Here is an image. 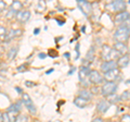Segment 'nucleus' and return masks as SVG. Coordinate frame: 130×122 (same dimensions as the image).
<instances>
[{
	"label": "nucleus",
	"mask_w": 130,
	"mask_h": 122,
	"mask_svg": "<svg viewBox=\"0 0 130 122\" xmlns=\"http://www.w3.org/2000/svg\"><path fill=\"white\" fill-rule=\"evenodd\" d=\"M120 55L117 52L114 48L109 47L108 45H103L102 46V58L104 61H109V60H115L118 59Z\"/></svg>",
	"instance_id": "obj_2"
},
{
	"label": "nucleus",
	"mask_w": 130,
	"mask_h": 122,
	"mask_svg": "<svg viewBox=\"0 0 130 122\" xmlns=\"http://www.w3.org/2000/svg\"><path fill=\"white\" fill-rule=\"evenodd\" d=\"M6 7H7L6 2H3V1H1V0H0V12H2L3 10H5Z\"/></svg>",
	"instance_id": "obj_27"
},
{
	"label": "nucleus",
	"mask_w": 130,
	"mask_h": 122,
	"mask_svg": "<svg viewBox=\"0 0 130 122\" xmlns=\"http://www.w3.org/2000/svg\"><path fill=\"white\" fill-rule=\"evenodd\" d=\"M77 5H78L80 11L83 12L86 17H88V15L91 14V12H92V5L89 1H86V0H78V1H77Z\"/></svg>",
	"instance_id": "obj_9"
},
{
	"label": "nucleus",
	"mask_w": 130,
	"mask_h": 122,
	"mask_svg": "<svg viewBox=\"0 0 130 122\" xmlns=\"http://www.w3.org/2000/svg\"><path fill=\"white\" fill-rule=\"evenodd\" d=\"M109 107H111V103L107 101V100H105V99L100 100L99 103H98V105H96L98 111L101 112V113H105L109 109Z\"/></svg>",
	"instance_id": "obj_14"
},
{
	"label": "nucleus",
	"mask_w": 130,
	"mask_h": 122,
	"mask_svg": "<svg viewBox=\"0 0 130 122\" xmlns=\"http://www.w3.org/2000/svg\"><path fill=\"white\" fill-rule=\"evenodd\" d=\"M87 104H88V100L81 98L79 96H77L76 98H74V105L78 108H85L87 106Z\"/></svg>",
	"instance_id": "obj_18"
},
{
	"label": "nucleus",
	"mask_w": 130,
	"mask_h": 122,
	"mask_svg": "<svg viewBox=\"0 0 130 122\" xmlns=\"http://www.w3.org/2000/svg\"><path fill=\"white\" fill-rule=\"evenodd\" d=\"M117 68V62L115 60H109V61H104V62L101 64V71L103 73L107 72V71H111L113 69H116Z\"/></svg>",
	"instance_id": "obj_12"
},
{
	"label": "nucleus",
	"mask_w": 130,
	"mask_h": 122,
	"mask_svg": "<svg viewBox=\"0 0 130 122\" xmlns=\"http://www.w3.org/2000/svg\"><path fill=\"white\" fill-rule=\"evenodd\" d=\"M39 32H40V30H38V28H36V30L34 31V33H35V34H38Z\"/></svg>",
	"instance_id": "obj_33"
},
{
	"label": "nucleus",
	"mask_w": 130,
	"mask_h": 122,
	"mask_svg": "<svg viewBox=\"0 0 130 122\" xmlns=\"http://www.w3.org/2000/svg\"><path fill=\"white\" fill-rule=\"evenodd\" d=\"M130 98V92L129 91H125L123 94L120 95V99L121 100H128Z\"/></svg>",
	"instance_id": "obj_25"
},
{
	"label": "nucleus",
	"mask_w": 130,
	"mask_h": 122,
	"mask_svg": "<svg viewBox=\"0 0 130 122\" xmlns=\"http://www.w3.org/2000/svg\"><path fill=\"white\" fill-rule=\"evenodd\" d=\"M22 103L27 108V110L31 113V115H36V112H37L36 106L34 104V101L31 100L30 96L28 95L27 93H23V94H22Z\"/></svg>",
	"instance_id": "obj_4"
},
{
	"label": "nucleus",
	"mask_w": 130,
	"mask_h": 122,
	"mask_svg": "<svg viewBox=\"0 0 130 122\" xmlns=\"http://www.w3.org/2000/svg\"><path fill=\"white\" fill-rule=\"evenodd\" d=\"M118 84L115 82H105L101 87V93L103 96H112L116 93Z\"/></svg>",
	"instance_id": "obj_3"
},
{
	"label": "nucleus",
	"mask_w": 130,
	"mask_h": 122,
	"mask_svg": "<svg viewBox=\"0 0 130 122\" xmlns=\"http://www.w3.org/2000/svg\"><path fill=\"white\" fill-rule=\"evenodd\" d=\"M38 57H39L40 59H44V58L47 57V55H46V54H43V52H41V54H39V55H38Z\"/></svg>",
	"instance_id": "obj_30"
},
{
	"label": "nucleus",
	"mask_w": 130,
	"mask_h": 122,
	"mask_svg": "<svg viewBox=\"0 0 130 122\" xmlns=\"http://www.w3.org/2000/svg\"><path fill=\"white\" fill-rule=\"evenodd\" d=\"M129 61H130V57L129 55H124V56H120L118 59H117V67L120 68V69H124L126 67H128L129 64Z\"/></svg>",
	"instance_id": "obj_15"
},
{
	"label": "nucleus",
	"mask_w": 130,
	"mask_h": 122,
	"mask_svg": "<svg viewBox=\"0 0 130 122\" xmlns=\"http://www.w3.org/2000/svg\"><path fill=\"white\" fill-rule=\"evenodd\" d=\"M0 122H3V113L0 111Z\"/></svg>",
	"instance_id": "obj_31"
},
{
	"label": "nucleus",
	"mask_w": 130,
	"mask_h": 122,
	"mask_svg": "<svg viewBox=\"0 0 130 122\" xmlns=\"http://www.w3.org/2000/svg\"><path fill=\"white\" fill-rule=\"evenodd\" d=\"M88 80H89V82H90V84H93V85H99L104 82L103 75L96 70H91Z\"/></svg>",
	"instance_id": "obj_6"
},
{
	"label": "nucleus",
	"mask_w": 130,
	"mask_h": 122,
	"mask_svg": "<svg viewBox=\"0 0 130 122\" xmlns=\"http://www.w3.org/2000/svg\"><path fill=\"white\" fill-rule=\"evenodd\" d=\"M107 9H109L111 11H114L116 13H119V12L126 11V8H127V3L123 0H115V1H112L111 3H108L106 6Z\"/></svg>",
	"instance_id": "obj_5"
},
{
	"label": "nucleus",
	"mask_w": 130,
	"mask_h": 122,
	"mask_svg": "<svg viewBox=\"0 0 130 122\" xmlns=\"http://www.w3.org/2000/svg\"><path fill=\"white\" fill-rule=\"evenodd\" d=\"M23 8V3L21 1H13L11 3V7H10V11H9V14H8V17H9L10 14L13 13L14 15H16L18 12H20L22 10Z\"/></svg>",
	"instance_id": "obj_16"
},
{
	"label": "nucleus",
	"mask_w": 130,
	"mask_h": 122,
	"mask_svg": "<svg viewBox=\"0 0 130 122\" xmlns=\"http://www.w3.org/2000/svg\"><path fill=\"white\" fill-rule=\"evenodd\" d=\"M119 75H120V71L118 68H116L111 71L103 73V79H104V81H106V82H115V81L118 79Z\"/></svg>",
	"instance_id": "obj_8"
},
{
	"label": "nucleus",
	"mask_w": 130,
	"mask_h": 122,
	"mask_svg": "<svg viewBox=\"0 0 130 122\" xmlns=\"http://www.w3.org/2000/svg\"><path fill=\"white\" fill-rule=\"evenodd\" d=\"M8 34V30L5 27V26H2V25H0V37H3V38H6V36Z\"/></svg>",
	"instance_id": "obj_23"
},
{
	"label": "nucleus",
	"mask_w": 130,
	"mask_h": 122,
	"mask_svg": "<svg viewBox=\"0 0 130 122\" xmlns=\"http://www.w3.org/2000/svg\"><path fill=\"white\" fill-rule=\"evenodd\" d=\"M15 122H28V118L27 116L25 115H18V117H16V119H15Z\"/></svg>",
	"instance_id": "obj_21"
},
{
	"label": "nucleus",
	"mask_w": 130,
	"mask_h": 122,
	"mask_svg": "<svg viewBox=\"0 0 130 122\" xmlns=\"http://www.w3.org/2000/svg\"><path fill=\"white\" fill-rule=\"evenodd\" d=\"M18 51H19V47H18V46L12 47L11 49L9 50V52H8V58H9L10 60L14 59L15 57H16V54H18Z\"/></svg>",
	"instance_id": "obj_20"
},
{
	"label": "nucleus",
	"mask_w": 130,
	"mask_h": 122,
	"mask_svg": "<svg viewBox=\"0 0 130 122\" xmlns=\"http://www.w3.org/2000/svg\"><path fill=\"white\" fill-rule=\"evenodd\" d=\"M91 122H104V121H103L102 118H100V117H99V118H94V119H93Z\"/></svg>",
	"instance_id": "obj_29"
},
{
	"label": "nucleus",
	"mask_w": 130,
	"mask_h": 122,
	"mask_svg": "<svg viewBox=\"0 0 130 122\" xmlns=\"http://www.w3.org/2000/svg\"><path fill=\"white\" fill-rule=\"evenodd\" d=\"M120 122H130V116L129 115H124L121 117Z\"/></svg>",
	"instance_id": "obj_26"
},
{
	"label": "nucleus",
	"mask_w": 130,
	"mask_h": 122,
	"mask_svg": "<svg viewBox=\"0 0 130 122\" xmlns=\"http://www.w3.org/2000/svg\"><path fill=\"white\" fill-rule=\"evenodd\" d=\"M52 71H53V69H50V70H49V71H47V74H50V73H51Z\"/></svg>",
	"instance_id": "obj_34"
},
{
	"label": "nucleus",
	"mask_w": 130,
	"mask_h": 122,
	"mask_svg": "<svg viewBox=\"0 0 130 122\" xmlns=\"http://www.w3.org/2000/svg\"><path fill=\"white\" fill-rule=\"evenodd\" d=\"M109 97V103H117V101H120L121 99H120V96H118V95H112V97L111 96H108Z\"/></svg>",
	"instance_id": "obj_24"
},
{
	"label": "nucleus",
	"mask_w": 130,
	"mask_h": 122,
	"mask_svg": "<svg viewBox=\"0 0 130 122\" xmlns=\"http://www.w3.org/2000/svg\"><path fill=\"white\" fill-rule=\"evenodd\" d=\"M114 49H115L119 55L124 56V55H127V51H128V47L125 43H120V42H115L114 43Z\"/></svg>",
	"instance_id": "obj_13"
},
{
	"label": "nucleus",
	"mask_w": 130,
	"mask_h": 122,
	"mask_svg": "<svg viewBox=\"0 0 130 122\" xmlns=\"http://www.w3.org/2000/svg\"><path fill=\"white\" fill-rule=\"evenodd\" d=\"M26 85H27V86H29V85H30V86H32V85H35L34 83H29V82H26Z\"/></svg>",
	"instance_id": "obj_32"
},
{
	"label": "nucleus",
	"mask_w": 130,
	"mask_h": 122,
	"mask_svg": "<svg viewBox=\"0 0 130 122\" xmlns=\"http://www.w3.org/2000/svg\"><path fill=\"white\" fill-rule=\"evenodd\" d=\"M90 72H91V69L88 66H81L79 69V80H80V82L84 85H86V86H88V85L90 84V82H87Z\"/></svg>",
	"instance_id": "obj_7"
},
{
	"label": "nucleus",
	"mask_w": 130,
	"mask_h": 122,
	"mask_svg": "<svg viewBox=\"0 0 130 122\" xmlns=\"http://www.w3.org/2000/svg\"><path fill=\"white\" fill-rule=\"evenodd\" d=\"M126 83H127V84H130V81H126Z\"/></svg>",
	"instance_id": "obj_35"
},
{
	"label": "nucleus",
	"mask_w": 130,
	"mask_h": 122,
	"mask_svg": "<svg viewBox=\"0 0 130 122\" xmlns=\"http://www.w3.org/2000/svg\"><path fill=\"white\" fill-rule=\"evenodd\" d=\"M93 57H94V48L92 47L91 49L89 50V52H88V55L86 57V60L89 59V60H90V62H92V61H93Z\"/></svg>",
	"instance_id": "obj_22"
},
{
	"label": "nucleus",
	"mask_w": 130,
	"mask_h": 122,
	"mask_svg": "<svg viewBox=\"0 0 130 122\" xmlns=\"http://www.w3.org/2000/svg\"><path fill=\"white\" fill-rule=\"evenodd\" d=\"M78 94H79V95H78L79 97H81V98L86 99V100H88V101L92 98V95H93L91 91H89V89H86V88H85V89H80Z\"/></svg>",
	"instance_id": "obj_17"
},
{
	"label": "nucleus",
	"mask_w": 130,
	"mask_h": 122,
	"mask_svg": "<svg viewBox=\"0 0 130 122\" xmlns=\"http://www.w3.org/2000/svg\"><path fill=\"white\" fill-rule=\"evenodd\" d=\"M130 37V28L125 26V25H120L117 27V30L114 33V40L115 42H120V43H127L128 39Z\"/></svg>",
	"instance_id": "obj_1"
},
{
	"label": "nucleus",
	"mask_w": 130,
	"mask_h": 122,
	"mask_svg": "<svg viewBox=\"0 0 130 122\" xmlns=\"http://www.w3.org/2000/svg\"><path fill=\"white\" fill-rule=\"evenodd\" d=\"M130 19V13L126 10V11H123V12H119V13H116L115 15V23L117 24H121V23H125L126 21H128Z\"/></svg>",
	"instance_id": "obj_11"
},
{
	"label": "nucleus",
	"mask_w": 130,
	"mask_h": 122,
	"mask_svg": "<svg viewBox=\"0 0 130 122\" xmlns=\"http://www.w3.org/2000/svg\"><path fill=\"white\" fill-rule=\"evenodd\" d=\"M30 11H28V10H21L20 12H18L15 15V19H16V21H18L19 23H26L28 20L30 19Z\"/></svg>",
	"instance_id": "obj_10"
},
{
	"label": "nucleus",
	"mask_w": 130,
	"mask_h": 122,
	"mask_svg": "<svg viewBox=\"0 0 130 122\" xmlns=\"http://www.w3.org/2000/svg\"><path fill=\"white\" fill-rule=\"evenodd\" d=\"M21 33H22V31H20V30H11V31L8 32V34H7V36H6L5 40H6V42H8V40L12 39L13 37L18 36L19 34H21Z\"/></svg>",
	"instance_id": "obj_19"
},
{
	"label": "nucleus",
	"mask_w": 130,
	"mask_h": 122,
	"mask_svg": "<svg viewBox=\"0 0 130 122\" xmlns=\"http://www.w3.org/2000/svg\"><path fill=\"white\" fill-rule=\"evenodd\" d=\"M3 122H11L10 119H9V117H8V115H7V112L3 113Z\"/></svg>",
	"instance_id": "obj_28"
}]
</instances>
